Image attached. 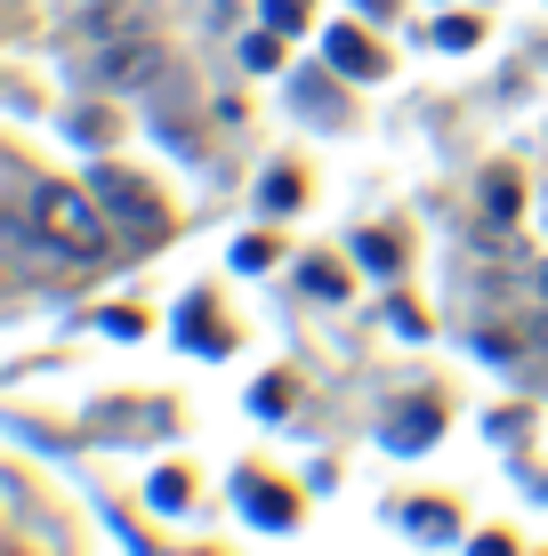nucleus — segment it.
Listing matches in <instances>:
<instances>
[{
    "instance_id": "nucleus-1",
    "label": "nucleus",
    "mask_w": 548,
    "mask_h": 556,
    "mask_svg": "<svg viewBox=\"0 0 548 556\" xmlns=\"http://www.w3.org/2000/svg\"><path fill=\"white\" fill-rule=\"evenodd\" d=\"M25 226L49 242V251H65L73 266H98V258H105V210H98V194L41 186V194L25 202Z\"/></svg>"
},
{
    "instance_id": "nucleus-2",
    "label": "nucleus",
    "mask_w": 548,
    "mask_h": 556,
    "mask_svg": "<svg viewBox=\"0 0 548 556\" xmlns=\"http://www.w3.org/2000/svg\"><path fill=\"white\" fill-rule=\"evenodd\" d=\"M89 81H98V89H145V81H162V49H154V41H138V49H129V41H105L98 65H89Z\"/></svg>"
},
{
    "instance_id": "nucleus-3",
    "label": "nucleus",
    "mask_w": 548,
    "mask_h": 556,
    "mask_svg": "<svg viewBox=\"0 0 548 556\" xmlns=\"http://www.w3.org/2000/svg\"><path fill=\"white\" fill-rule=\"evenodd\" d=\"M89 194H98V210H105L113 226H138V235H162V202L145 194L138 178H113V169H105V178L89 186Z\"/></svg>"
},
{
    "instance_id": "nucleus-4",
    "label": "nucleus",
    "mask_w": 548,
    "mask_h": 556,
    "mask_svg": "<svg viewBox=\"0 0 548 556\" xmlns=\"http://www.w3.org/2000/svg\"><path fill=\"white\" fill-rule=\"evenodd\" d=\"M138 33V9H122V0H98V9L65 16V49H98V41H129Z\"/></svg>"
},
{
    "instance_id": "nucleus-5",
    "label": "nucleus",
    "mask_w": 548,
    "mask_h": 556,
    "mask_svg": "<svg viewBox=\"0 0 548 556\" xmlns=\"http://www.w3.org/2000/svg\"><path fill=\"white\" fill-rule=\"evenodd\" d=\"M428 435H436V404H404L387 419V452H420Z\"/></svg>"
},
{
    "instance_id": "nucleus-6",
    "label": "nucleus",
    "mask_w": 548,
    "mask_h": 556,
    "mask_svg": "<svg viewBox=\"0 0 548 556\" xmlns=\"http://www.w3.org/2000/svg\"><path fill=\"white\" fill-rule=\"evenodd\" d=\"M323 49H331L339 65L355 73V81H371V73H380V56H371V41H364L355 25H331V33H323Z\"/></svg>"
},
{
    "instance_id": "nucleus-7",
    "label": "nucleus",
    "mask_w": 548,
    "mask_h": 556,
    "mask_svg": "<svg viewBox=\"0 0 548 556\" xmlns=\"http://www.w3.org/2000/svg\"><path fill=\"white\" fill-rule=\"evenodd\" d=\"M242 508H251L258 516V525H291V492H275V484H258V476H251V484H242Z\"/></svg>"
},
{
    "instance_id": "nucleus-8",
    "label": "nucleus",
    "mask_w": 548,
    "mask_h": 556,
    "mask_svg": "<svg viewBox=\"0 0 548 556\" xmlns=\"http://www.w3.org/2000/svg\"><path fill=\"white\" fill-rule=\"evenodd\" d=\"M484 218L493 226L517 218V169H484Z\"/></svg>"
},
{
    "instance_id": "nucleus-9",
    "label": "nucleus",
    "mask_w": 548,
    "mask_h": 556,
    "mask_svg": "<svg viewBox=\"0 0 548 556\" xmlns=\"http://www.w3.org/2000/svg\"><path fill=\"white\" fill-rule=\"evenodd\" d=\"M411 532H420V541H451L460 525H451V508H436V501H428V508H411Z\"/></svg>"
},
{
    "instance_id": "nucleus-10",
    "label": "nucleus",
    "mask_w": 548,
    "mask_h": 556,
    "mask_svg": "<svg viewBox=\"0 0 548 556\" xmlns=\"http://www.w3.org/2000/svg\"><path fill=\"white\" fill-rule=\"evenodd\" d=\"M242 65H258V73L282 65V33H275V25H267V33H251V41H242Z\"/></svg>"
},
{
    "instance_id": "nucleus-11",
    "label": "nucleus",
    "mask_w": 548,
    "mask_h": 556,
    "mask_svg": "<svg viewBox=\"0 0 548 556\" xmlns=\"http://www.w3.org/2000/svg\"><path fill=\"white\" fill-rule=\"evenodd\" d=\"M476 33H484L476 16H444V25H436V41H444V49H476Z\"/></svg>"
},
{
    "instance_id": "nucleus-12",
    "label": "nucleus",
    "mask_w": 548,
    "mask_h": 556,
    "mask_svg": "<svg viewBox=\"0 0 548 556\" xmlns=\"http://www.w3.org/2000/svg\"><path fill=\"white\" fill-rule=\"evenodd\" d=\"M355 251H364V266H371V275H395V242H387V235H364Z\"/></svg>"
},
{
    "instance_id": "nucleus-13",
    "label": "nucleus",
    "mask_w": 548,
    "mask_h": 556,
    "mask_svg": "<svg viewBox=\"0 0 548 556\" xmlns=\"http://www.w3.org/2000/svg\"><path fill=\"white\" fill-rule=\"evenodd\" d=\"M267 25L275 33H298V25H307V0H267Z\"/></svg>"
},
{
    "instance_id": "nucleus-14",
    "label": "nucleus",
    "mask_w": 548,
    "mask_h": 556,
    "mask_svg": "<svg viewBox=\"0 0 548 556\" xmlns=\"http://www.w3.org/2000/svg\"><path fill=\"white\" fill-rule=\"evenodd\" d=\"M154 508H186V476H178V468L154 476Z\"/></svg>"
},
{
    "instance_id": "nucleus-15",
    "label": "nucleus",
    "mask_w": 548,
    "mask_h": 556,
    "mask_svg": "<svg viewBox=\"0 0 548 556\" xmlns=\"http://www.w3.org/2000/svg\"><path fill=\"white\" fill-rule=\"evenodd\" d=\"M267 202H275V210L298 202V178H291V169H275V178H267Z\"/></svg>"
},
{
    "instance_id": "nucleus-16",
    "label": "nucleus",
    "mask_w": 548,
    "mask_h": 556,
    "mask_svg": "<svg viewBox=\"0 0 548 556\" xmlns=\"http://www.w3.org/2000/svg\"><path fill=\"white\" fill-rule=\"evenodd\" d=\"M73 138H81V146H105L113 129H105V113H81V122H73Z\"/></svg>"
},
{
    "instance_id": "nucleus-17",
    "label": "nucleus",
    "mask_w": 548,
    "mask_h": 556,
    "mask_svg": "<svg viewBox=\"0 0 548 556\" xmlns=\"http://www.w3.org/2000/svg\"><path fill=\"white\" fill-rule=\"evenodd\" d=\"M267 258H275V251H267V242H258V235H251V242H242V251H234V266H242V275H258V266H267Z\"/></svg>"
},
{
    "instance_id": "nucleus-18",
    "label": "nucleus",
    "mask_w": 548,
    "mask_h": 556,
    "mask_svg": "<svg viewBox=\"0 0 548 556\" xmlns=\"http://www.w3.org/2000/svg\"><path fill=\"white\" fill-rule=\"evenodd\" d=\"M355 9H364V16H387V9H395V0H355Z\"/></svg>"
},
{
    "instance_id": "nucleus-19",
    "label": "nucleus",
    "mask_w": 548,
    "mask_h": 556,
    "mask_svg": "<svg viewBox=\"0 0 548 556\" xmlns=\"http://www.w3.org/2000/svg\"><path fill=\"white\" fill-rule=\"evenodd\" d=\"M540 299H548V266H540Z\"/></svg>"
}]
</instances>
